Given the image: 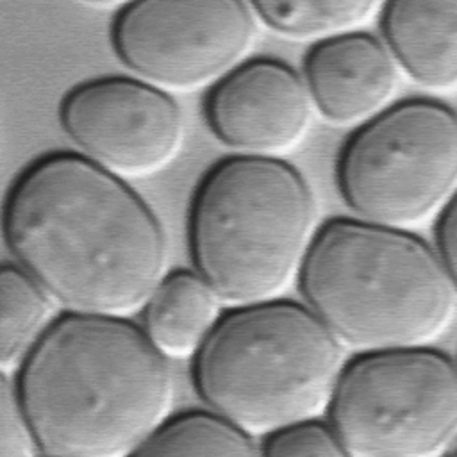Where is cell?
<instances>
[{
	"label": "cell",
	"instance_id": "cell-1",
	"mask_svg": "<svg viewBox=\"0 0 457 457\" xmlns=\"http://www.w3.org/2000/svg\"><path fill=\"white\" fill-rule=\"evenodd\" d=\"M4 237L18 266L71 314L129 320L168 275L154 209L125 179L75 152L41 155L20 173Z\"/></svg>",
	"mask_w": 457,
	"mask_h": 457
},
{
	"label": "cell",
	"instance_id": "cell-2",
	"mask_svg": "<svg viewBox=\"0 0 457 457\" xmlns=\"http://www.w3.org/2000/svg\"><path fill=\"white\" fill-rule=\"evenodd\" d=\"M45 457H130L168 420V359L127 318L54 321L14 380Z\"/></svg>",
	"mask_w": 457,
	"mask_h": 457
},
{
	"label": "cell",
	"instance_id": "cell-3",
	"mask_svg": "<svg viewBox=\"0 0 457 457\" xmlns=\"http://www.w3.org/2000/svg\"><path fill=\"white\" fill-rule=\"evenodd\" d=\"M298 282L305 305L343 348L361 353L428 346L457 311V291L434 248L403 228L359 218L318 230Z\"/></svg>",
	"mask_w": 457,
	"mask_h": 457
},
{
	"label": "cell",
	"instance_id": "cell-4",
	"mask_svg": "<svg viewBox=\"0 0 457 457\" xmlns=\"http://www.w3.org/2000/svg\"><path fill=\"white\" fill-rule=\"evenodd\" d=\"M316 234L311 186L277 157L223 159L200 182L189 214L196 273L232 307L280 300Z\"/></svg>",
	"mask_w": 457,
	"mask_h": 457
},
{
	"label": "cell",
	"instance_id": "cell-5",
	"mask_svg": "<svg viewBox=\"0 0 457 457\" xmlns=\"http://www.w3.org/2000/svg\"><path fill=\"white\" fill-rule=\"evenodd\" d=\"M343 345L302 303L234 307L193 362L198 396L250 437L318 420L345 368Z\"/></svg>",
	"mask_w": 457,
	"mask_h": 457
},
{
	"label": "cell",
	"instance_id": "cell-6",
	"mask_svg": "<svg viewBox=\"0 0 457 457\" xmlns=\"http://www.w3.org/2000/svg\"><path fill=\"white\" fill-rule=\"evenodd\" d=\"M339 193L359 220L405 228L457 193V112L411 98L368 120L337 162Z\"/></svg>",
	"mask_w": 457,
	"mask_h": 457
},
{
	"label": "cell",
	"instance_id": "cell-7",
	"mask_svg": "<svg viewBox=\"0 0 457 457\" xmlns=\"http://www.w3.org/2000/svg\"><path fill=\"white\" fill-rule=\"evenodd\" d=\"M327 412L352 457H441L457 443V362L430 346L361 353Z\"/></svg>",
	"mask_w": 457,
	"mask_h": 457
},
{
	"label": "cell",
	"instance_id": "cell-8",
	"mask_svg": "<svg viewBox=\"0 0 457 457\" xmlns=\"http://www.w3.org/2000/svg\"><path fill=\"white\" fill-rule=\"evenodd\" d=\"M259 18L239 0H139L112 21V48L136 79L170 91L220 82L243 64Z\"/></svg>",
	"mask_w": 457,
	"mask_h": 457
},
{
	"label": "cell",
	"instance_id": "cell-9",
	"mask_svg": "<svg viewBox=\"0 0 457 457\" xmlns=\"http://www.w3.org/2000/svg\"><path fill=\"white\" fill-rule=\"evenodd\" d=\"M59 120L84 157L121 177H148L179 154L186 125L170 93L136 77H102L75 86Z\"/></svg>",
	"mask_w": 457,
	"mask_h": 457
},
{
	"label": "cell",
	"instance_id": "cell-10",
	"mask_svg": "<svg viewBox=\"0 0 457 457\" xmlns=\"http://www.w3.org/2000/svg\"><path fill=\"white\" fill-rule=\"evenodd\" d=\"M312 107L303 77L289 64L253 59L214 84L205 120L225 146L243 155L275 157L303 139Z\"/></svg>",
	"mask_w": 457,
	"mask_h": 457
},
{
	"label": "cell",
	"instance_id": "cell-11",
	"mask_svg": "<svg viewBox=\"0 0 457 457\" xmlns=\"http://www.w3.org/2000/svg\"><path fill=\"white\" fill-rule=\"evenodd\" d=\"M303 82L323 118L352 125L386 109L398 87V64L386 43L353 30L323 39L309 50Z\"/></svg>",
	"mask_w": 457,
	"mask_h": 457
},
{
	"label": "cell",
	"instance_id": "cell-12",
	"mask_svg": "<svg viewBox=\"0 0 457 457\" xmlns=\"http://www.w3.org/2000/svg\"><path fill=\"white\" fill-rule=\"evenodd\" d=\"M380 23L393 59L414 82L457 86V2H386Z\"/></svg>",
	"mask_w": 457,
	"mask_h": 457
},
{
	"label": "cell",
	"instance_id": "cell-13",
	"mask_svg": "<svg viewBox=\"0 0 457 457\" xmlns=\"http://www.w3.org/2000/svg\"><path fill=\"white\" fill-rule=\"evenodd\" d=\"M221 300L196 273H168L143 307V332L170 361L196 357L221 316Z\"/></svg>",
	"mask_w": 457,
	"mask_h": 457
},
{
	"label": "cell",
	"instance_id": "cell-14",
	"mask_svg": "<svg viewBox=\"0 0 457 457\" xmlns=\"http://www.w3.org/2000/svg\"><path fill=\"white\" fill-rule=\"evenodd\" d=\"M54 298L18 264L0 271V366L2 375L20 370L54 325Z\"/></svg>",
	"mask_w": 457,
	"mask_h": 457
},
{
	"label": "cell",
	"instance_id": "cell-15",
	"mask_svg": "<svg viewBox=\"0 0 457 457\" xmlns=\"http://www.w3.org/2000/svg\"><path fill=\"white\" fill-rule=\"evenodd\" d=\"M130 457H261L253 437L214 412L170 418Z\"/></svg>",
	"mask_w": 457,
	"mask_h": 457
},
{
	"label": "cell",
	"instance_id": "cell-16",
	"mask_svg": "<svg viewBox=\"0 0 457 457\" xmlns=\"http://www.w3.org/2000/svg\"><path fill=\"white\" fill-rule=\"evenodd\" d=\"M266 27L293 39H328L353 32L366 23L378 4L370 0H295L252 2Z\"/></svg>",
	"mask_w": 457,
	"mask_h": 457
},
{
	"label": "cell",
	"instance_id": "cell-17",
	"mask_svg": "<svg viewBox=\"0 0 457 457\" xmlns=\"http://www.w3.org/2000/svg\"><path fill=\"white\" fill-rule=\"evenodd\" d=\"M261 457H352L330 423L309 420L266 437Z\"/></svg>",
	"mask_w": 457,
	"mask_h": 457
},
{
	"label": "cell",
	"instance_id": "cell-18",
	"mask_svg": "<svg viewBox=\"0 0 457 457\" xmlns=\"http://www.w3.org/2000/svg\"><path fill=\"white\" fill-rule=\"evenodd\" d=\"M0 457H39L43 453L9 375H2L0 386Z\"/></svg>",
	"mask_w": 457,
	"mask_h": 457
},
{
	"label": "cell",
	"instance_id": "cell-19",
	"mask_svg": "<svg viewBox=\"0 0 457 457\" xmlns=\"http://www.w3.org/2000/svg\"><path fill=\"white\" fill-rule=\"evenodd\" d=\"M436 252L457 291V193L439 212L436 225Z\"/></svg>",
	"mask_w": 457,
	"mask_h": 457
},
{
	"label": "cell",
	"instance_id": "cell-20",
	"mask_svg": "<svg viewBox=\"0 0 457 457\" xmlns=\"http://www.w3.org/2000/svg\"><path fill=\"white\" fill-rule=\"evenodd\" d=\"M448 457H457V443L452 446V450H450V453H448Z\"/></svg>",
	"mask_w": 457,
	"mask_h": 457
}]
</instances>
